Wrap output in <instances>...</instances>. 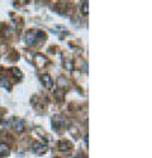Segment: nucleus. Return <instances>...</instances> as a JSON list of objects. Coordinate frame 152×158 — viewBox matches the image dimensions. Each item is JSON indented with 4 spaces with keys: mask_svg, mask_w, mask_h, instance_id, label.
<instances>
[{
    "mask_svg": "<svg viewBox=\"0 0 152 158\" xmlns=\"http://www.w3.org/2000/svg\"><path fill=\"white\" fill-rule=\"evenodd\" d=\"M36 41H37V38H36V32L29 31V32L25 33V35H24V42H25V44H27V46H29V47L34 46Z\"/></svg>",
    "mask_w": 152,
    "mask_h": 158,
    "instance_id": "nucleus-3",
    "label": "nucleus"
},
{
    "mask_svg": "<svg viewBox=\"0 0 152 158\" xmlns=\"http://www.w3.org/2000/svg\"><path fill=\"white\" fill-rule=\"evenodd\" d=\"M81 13L84 15H87L89 14V3L87 2H84L81 4Z\"/></svg>",
    "mask_w": 152,
    "mask_h": 158,
    "instance_id": "nucleus-10",
    "label": "nucleus"
},
{
    "mask_svg": "<svg viewBox=\"0 0 152 158\" xmlns=\"http://www.w3.org/2000/svg\"><path fill=\"white\" fill-rule=\"evenodd\" d=\"M10 154V148L8 144L5 143H0V157H5Z\"/></svg>",
    "mask_w": 152,
    "mask_h": 158,
    "instance_id": "nucleus-6",
    "label": "nucleus"
},
{
    "mask_svg": "<svg viewBox=\"0 0 152 158\" xmlns=\"http://www.w3.org/2000/svg\"><path fill=\"white\" fill-rule=\"evenodd\" d=\"M80 158H86V157H85V156H81V157H80Z\"/></svg>",
    "mask_w": 152,
    "mask_h": 158,
    "instance_id": "nucleus-16",
    "label": "nucleus"
},
{
    "mask_svg": "<svg viewBox=\"0 0 152 158\" xmlns=\"http://www.w3.org/2000/svg\"><path fill=\"white\" fill-rule=\"evenodd\" d=\"M87 140H89V138H87V134H86V135L84 137V142H85V144H86V147H87V143H89Z\"/></svg>",
    "mask_w": 152,
    "mask_h": 158,
    "instance_id": "nucleus-15",
    "label": "nucleus"
},
{
    "mask_svg": "<svg viewBox=\"0 0 152 158\" xmlns=\"http://www.w3.org/2000/svg\"><path fill=\"white\" fill-rule=\"evenodd\" d=\"M63 94H65V93H63V90H61V89H58L57 91H55V98H57L60 101L63 99Z\"/></svg>",
    "mask_w": 152,
    "mask_h": 158,
    "instance_id": "nucleus-11",
    "label": "nucleus"
},
{
    "mask_svg": "<svg viewBox=\"0 0 152 158\" xmlns=\"http://www.w3.org/2000/svg\"><path fill=\"white\" fill-rule=\"evenodd\" d=\"M0 119H2V113H0Z\"/></svg>",
    "mask_w": 152,
    "mask_h": 158,
    "instance_id": "nucleus-17",
    "label": "nucleus"
},
{
    "mask_svg": "<svg viewBox=\"0 0 152 158\" xmlns=\"http://www.w3.org/2000/svg\"><path fill=\"white\" fill-rule=\"evenodd\" d=\"M65 67H66L69 71H71V70L74 69V62H72V61H66V62H65Z\"/></svg>",
    "mask_w": 152,
    "mask_h": 158,
    "instance_id": "nucleus-14",
    "label": "nucleus"
},
{
    "mask_svg": "<svg viewBox=\"0 0 152 158\" xmlns=\"http://www.w3.org/2000/svg\"><path fill=\"white\" fill-rule=\"evenodd\" d=\"M52 125L56 130L58 129H65L66 128V119H63L61 115H55L52 118Z\"/></svg>",
    "mask_w": 152,
    "mask_h": 158,
    "instance_id": "nucleus-1",
    "label": "nucleus"
},
{
    "mask_svg": "<svg viewBox=\"0 0 152 158\" xmlns=\"http://www.w3.org/2000/svg\"><path fill=\"white\" fill-rule=\"evenodd\" d=\"M46 62H47V60L42 55H37L36 56V63H37L38 67H43V66L46 64Z\"/></svg>",
    "mask_w": 152,
    "mask_h": 158,
    "instance_id": "nucleus-9",
    "label": "nucleus"
},
{
    "mask_svg": "<svg viewBox=\"0 0 152 158\" xmlns=\"http://www.w3.org/2000/svg\"><path fill=\"white\" fill-rule=\"evenodd\" d=\"M58 148H60V151L65 152V151H69V149L71 148V144H70L67 140L62 139V140H60V143H58Z\"/></svg>",
    "mask_w": 152,
    "mask_h": 158,
    "instance_id": "nucleus-7",
    "label": "nucleus"
},
{
    "mask_svg": "<svg viewBox=\"0 0 152 158\" xmlns=\"http://www.w3.org/2000/svg\"><path fill=\"white\" fill-rule=\"evenodd\" d=\"M13 129L15 130V133H23L25 129V122L23 119H18L13 124Z\"/></svg>",
    "mask_w": 152,
    "mask_h": 158,
    "instance_id": "nucleus-5",
    "label": "nucleus"
},
{
    "mask_svg": "<svg viewBox=\"0 0 152 158\" xmlns=\"http://www.w3.org/2000/svg\"><path fill=\"white\" fill-rule=\"evenodd\" d=\"M47 149H48V147H47V144H46V143L36 142V143L33 144V152H34L36 154H38V156L44 154V153L47 152Z\"/></svg>",
    "mask_w": 152,
    "mask_h": 158,
    "instance_id": "nucleus-2",
    "label": "nucleus"
},
{
    "mask_svg": "<svg viewBox=\"0 0 152 158\" xmlns=\"http://www.w3.org/2000/svg\"><path fill=\"white\" fill-rule=\"evenodd\" d=\"M36 38H37V39H44L46 35H44V33H43L42 31H37V32H36Z\"/></svg>",
    "mask_w": 152,
    "mask_h": 158,
    "instance_id": "nucleus-13",
    "label": "nucleus"
},
{
    "mask_svg": "<svg viewBox=\"0 0 152 158\" xmlns=\"http://www.w3.org/2000/svg\"><path fill=\"white\" fill-rule=\"evenodd\" d=\"M40 80H41L42 85H43V86H46L47 89H51V87L53 86V80H52V78H51V76H49V75H47V73L41 75V76H40Z\"/></svg>",
    "mask_w": 152,
    "mask_h": 158,
    "instance_id": "nucleus-4",
    "label": "nucleus"
},
{
    "mask_svg": "<svg viewBox=\"0 0 152 158\" xmlns=\"http://www.w3.org/2000/svg\"><path fill=\"white\" fill-rule=\"evenodd\" d=\"M10 71H11V73H13V75H14V77H15V75H17V77L19 78V80L22 78V76H23V75H22V72L19 71V69H15V67H14V69H11Z\"/></svg>",
    "mask_w": 152,
    "mask_h": 158,
    "instance_id": "nucleus-12",
    "label": "nucleus"
},
{
    "mask_svg": "<svg viewBox=\"0 0 152 158\" xmlns=\"http://www.w3.org/2000/svg\"><path fill=\"white\" fill-rule=\"evenodd\" d=\"M0 86L2 87H4V89H6V90H10L11 87V85H10V82H9V80L5 77V76H0Z\"/></svg>",
    "mask_w": 152,
    "mask_h": 158,
    "instance_id": "nucleus-8",
    "label": "nucleus"
}]
</instances>
